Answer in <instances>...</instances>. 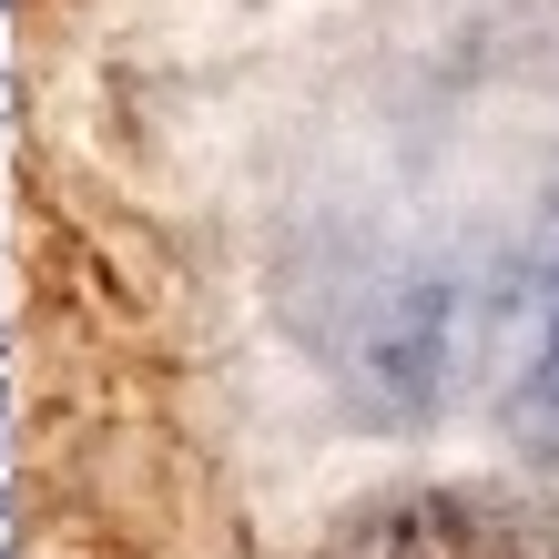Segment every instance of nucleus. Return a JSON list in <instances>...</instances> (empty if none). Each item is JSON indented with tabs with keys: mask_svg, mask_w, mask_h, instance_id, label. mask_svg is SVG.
<instances>
[{
	"mask_svg": "<svg viewBox=\"0 0 559 559\" xmlns=\"http://www.w3.org/2000/svg\"><path fill=\"white\" fill-rule=\"evenodd\" d=\"M499 427L530 457H559V235L539 245L530 285H519V367L499 386Z\"/></svg>",
	"mask_w": 559,
	"mask_h": 559,
	"instance_id": "f03ea898",
	"label": "nucleus"
},
{
	"mask_svg": "<svg viewBox=\"0 0 559 559\" xmlns=\"http://www.w3.org/2000/svg\"><path fill=\"white\" fill-rule=\"evenodd\" d=\"M325 559H559V530H530L478 488H386L325 539Z\"/></svg>",
	"mask_w": 559,
	"mask_h": 559,
	"instance_id": "f257e3e1",
	"label": "nucleus"
}]
</instances>
